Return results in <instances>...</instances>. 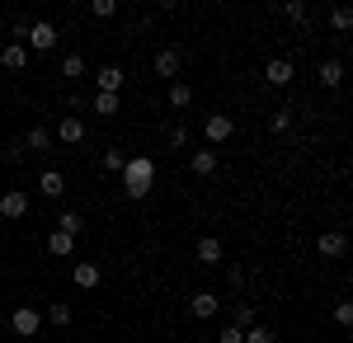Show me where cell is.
I'll return each instance as SVG.
<instances>
[{
  "mask_svg": "<svg viewBox=\"0 0 353 343\" xmlns=\"http://www.w3.org/2000/svg\"><path fill=\"white\" fill-rule=\"evenodd\" d=\"M48 254H52V259H76V240L52 231V236H48Z\"/></svg>",
  "mask_w": 353,
  "mask_h": 343,
  "instance_id": "e0dca14e",
  "label": "cell"
},
{
  "mask_svg": "<svg viewBox=\"0 0 353 343\" xmlns=\"http://www.w3.org/2000/svg\"><path fill=\"white\" fill-rule=\"evenodd\" d=\"M193 254H198V264H221V259H226V245H221L217 236H203L193 245Z\"/></svg>",
  "mask_w": 353,
  "mask_h": 343,
  "instance_id": "7c38bea8",
  "label": "cell"
},
{
  "mask_svg": "<svg viewBox=\"0 0 353 343\" xmlns=\"http://www.w3.org/2000/svg\"><path fill=\"white\" fill-rule=\"evenodd\" d=\"M316 249H321V259L334 264V259H344V254H349V240H344V231H325V236L316 240Z\"/></svg>",
  "mask_w": 353,
  "mask_h": 343,
  "instance_id": "30bf717a",
  "label": "cell"
},
{
  "mask_svg": "<svg viewBox=\"0 0 353 343\" xmlns=\"http://www.w3.org/2000/svg\"><path fill=\"white\" fill-rule=\"evenodd\" d=\"M283 14H288L292 24H306V14H311V10H306L301 0H288V5H283Z\"/></svg>",
  "mask_w": 353,
  "mask_h": 343,
  "instance_id": "1f68e13d",
  "label": "cell"
},
{
  "mask_svg": "<svg viewBox=\"0 0 353 343\" xmlns=\"http://www.w3.org/2000/svg\"><path fill=\"white\" fill-rule=\"evenodd\" d=\"M334 324H344V329L353 324V306H349V301H339V306H334Z\"/></svg>",
  "mask_w": 353,
  "mask_h": 343,
  "instance_id": "836d02e7",
  "label": "cell"
},
{
  "mask_svg": "<svg viewBox=\"0 0 353 343\" xmlns=\"http://www.w3.org/2000/svg\"><path fill=\"white\" fill-rule=\"evenodd\" d=\"M14 343H24V339H14Z\"/></svg>",
  "mask_w": 353,
  "mask_h": 343,
  "instance_id": "8d00e7d4",
  "label": "cell"
},
{
  "mask_svg": "<svg viewBox=\"0 0 353 343\" xmlns=\"http://www.w3.org/2000/svg\"><path fill=\"white\" fill-rule=\"evenodd\" d=\"M330 28H334V33H349L353 28V10L349 5H334V10H330Z\"/></svg>",
  "mask_w": 353,
  "mask_h": 343,
  "instance_id": "cb8c5ba5",
  "label": "cell"
},
{
  "mask_svg": "<svg viewBox=\"0 0 353 343\" xmlns=\"http://www.w3.org/2000/svg\"><path fill=\"white\" fill-rule=\"evenodd\" d=\"M123 90V66H99V94H118Z\"/></svg>",
  "mask_w": 353,
  "mask_h": 343,
  "instance_id": "ffe728a7",
  "label": "cell"
},
{
  "mask_svg": "<svg viewBox=\"0 0 353 343\" xmlns=\"http://www.w3.org/2000/svg\"><path fill=\"white\" fill-rule=\"evenodd\" d=\"M123 165H128V156H123L118 146H109V151H104V174H123Z\"/></svg>",
  "mask_w": 353,
  "mask_h": 343,
  "instance_id": "83f0119b",
  "label": "cell"
},
{
  "mask_svg": "<svg viewBox=\"0 0 353 343\" xmlns=\"http://www.w3.org/2000/svg\"><path fill=\"white\" fill-rule=\"evenodd\" d=\"M226 282H231V287H241V282H245V268L231 264V268H226Z\"/></svg>",
  "mask_w": 353,
  "mask_h": 343,
  "instance_id": "d590c367",
  "label": "cell"
},
{
  "mask_svg": "<svg viewBox=\"0 0 353 343\" xmlns=\"http://www.w3.org/2000/svg\"><path fill=\"white\" fill-rule=\"evenodd\" d=\"M57 231H61V236H71V240H81L85 216H81V211H57Z\"/></svg>",
  "mask_w": 353,
  "mask_h": 343,
  "instance_id": "d6986e66",
  "label": "cell"
},
{
  "mask_svg": "<svg viewBox=\"0 0 353 343\" xmlns=\"http://www.w3.org/2000/svg\"><path fill=\"white\" fill-rule=\"evenodd\" d=\"M52 141H61V146H81V141H85V118H81V113H61Z\"/></svg>",
  "mask_w": 353,
  "mask_h": 343,
  "instance_id": "8992f818",
  "label": "cell"
},
{
  "mask_svg": "<svg viewBox=\"0 0 353 343\" xmlns=\"http://www.w3.org/2000/svg\"><path fill=\"white\" fill-rule=\"evenodd\" d=\"M90 14H94V19H113V14H118V0H94Z\"/></svg>",
  "mask_w": 353,
  "mask_h": 343,
  "instance_id": "4dcf8cb0",
  "label": "cell"
},
{
  "mask_svg": "<svg viewBox=\"0 0 353 343\" xmlns=\"http://www.w3.org/2000/svg\"><path fill=\"white\" fill-rule=\"evenodd\" d=\"M189 127H184V123H174V127H170V132H165V146H170V151H184V146H189Z\"/></svg>",
  "mask_w": 353,
  "mask_h": 343,
  "instance_id": "d4e9b609",
  "label": "cell"
},
{
  "mask_svg": "<svg viewBox=\"0 0 353 343\" xmlns=\"http://www.w3.org/2000/svg\"><path fill=\"white\" fill-rule=\"evenodd\" d=\"M10 329H14V339L33 343V334L43 329V311H33V306H14V311H10Z\"/></svg>",
  "mask_w": 353,
  "mask_h": 343,
  "instance_id": "277c9868",
  "label": "cell"
},
{
  "mask_svg": "<svg viewBox=\"0 0 353 343\" xmlns=\"http://www.w3.org/2000/svg\"><path fill=\"white\" fill-rule=\"evenodd\" d=\"M0 66H5V71H24V66H28V48L5 43V48H0Z\"/></svg>",
  "mask_w": 353,
  "mask_h": 343,
  "instance_id": "2e32d148",
  "label": "cell"
},
{
  "mask_svg": "<svg viewBox=\"0 0 353 343\" xmlns=\"http://www.w3.org/2000/svg\"><path fill=\"white\" fill-rule=\"evenodd\" d=\"M241 343H278V334H273L269 324H250V329H245V339Z\"/></svg>",
  "mask_w": 353,
  "mask_h": 343,
  "instance_id": "4316f807",
  "label": "cell"
},
{
  "mask_svg": "<svg viewBox=\"0 0 353 343\" xmlns=\"http://www.w3.org/2000/svg\"><path fill=\"white\" fill-rule=\"evenodd\" d=\"M71 282H76V287H99V264L81 259V264L71 268Z\"/></svg>",
  "mask_w": 353,
  "mask_h": 343,
  "instance_id": "ac0fdd59",
  "label": "cell"
},
{
  "mask_svg": "<svg viewBox=\"0 0 353 343\" xmlns=\"http://www.w3.org/2000/svg\"><path fill=\"white\" fill-rule=\"evenodd\" d=\"M90 108H94L99 118H113V113L123 108V99H118V94H99V90H94V94H90Z\"/></svg>",
  "mask_w": 353,
  "mask_h": 343,
  "instance_id": "7402d4cb",
  "label": "cell"
},
{
  "mask_svg": "<svg viewBox=\"0 0 353 343\" xmlns=\"http://www.w3.org/2000/svg\"><path fill=\"white\" fill-rule=\"evenodd\" d=\"M43 324H57V329H66V324H71V306H66V301H57L52 311L43 315Z\"/></svg>",
  "mask_w": 353,
  "mask_h": 343,
  "instance_id": "484cf974",
  "label": "cell"
},
{
  "mask_svg": "<svg viewBox=\"0 0 353 343\" xmlns=\"http://www.w3.org/2000/svg\"><path fill=\"white\" fill-rule=\"evenodd\" d=\"M189 174L212 179V174H217V151H208V146H203V151H193V156H189Z\"/></svg>",
  "mask_w": 353,
  "mask_h": 343,
  "instance_id": "4fadbf2b",
  "label": "cell"
},
{
  "mask_svg": "<svg viewBox=\"0 0 353 343\" xmlns=\"http://www.w3.org/2000/svg\"><path fill=\"white\" fill-rule=\"evenodd\" d=\"M292 76H297V61H288V56L264 61V80H269V85H292Z\"/></svg>",
  "mask_w": 353,
  "mask_h": 343,
  "instance_id": "9c48e42d",
  "label": "cell"
},
{
  "mask_svg": "<svg viewBox=\"0 0 353 343\" xmlns=\"http://www.w3.org/2000/svg\"><path fill=\"white\" fill-rule=\"evenodd\" d=\"M85 71H90V61H85L81 52H66V56H61V80H81Z\"/></svg>",
  "mask_w": 353,
  "mask_h": 343,
  "instance_id": "44dd1931",
  "label": "cell"
},
{
  "mask_svg": "<svg viewBox=\"0 0 353 343\" xmlns=\"http://www.w3.org/2000/svg\"><path fill=\"white\" fill-rule=\"evenodd\" d=\"M269 132H273V136L292 132V113H288V108H278V113H273V118H269Z\"/></svg>",
  "mask_w": 353,
  "mask_h": 343,
  "instance_id": "f546056e",
  "label": "cell"
},
{
  "mask_svg": "<svg viewBox=\"0 0 353 343\" xmlns=\"http://www.w3.org/2000/svg\"><path fill=\"white\" fill-rule=\"evenodd\" d=\"M217 311H221L217 291H193V296H189V315L193 320H217Z\"/></svg>",
  "mask_w": 353,
  "mask_h": 343,
  "instance_id": "52a82bcc",
  "label": "cell"
},
{
  "mask_svg": "<svg viewBox=\"0 0 353 343\" xmlns=\"http://www.w3.org/2000/svg\"><path fill=\"white\" fill-rule=\"evenodd\" d=\"M179 66H184V61H179V52H174V48H161V52H156V61H151V71H156L161 80H170V85L179 80Z\"/></svg>",
  "mask_w": 353,
  "mask_h": 343,
  "instance_id": "ba28073f",
  "label": "cell"
},
{
  "mask_svg": "<svg viewBox=\"0 0 353 343\" xmlns=\"http://www.w3.org/2000/svg\"><path fill=\"white\" fill-rule=\"evenodd\" d=\"M10 38H14V43L24 48V38H28V19H19V24H10Z\"/></svg>",
  "mask_w": 353,
  "mask_h": 343,
  "instance_id": "e575fe53",
  "label": "cell"
},
{
  "mask_svg": "<svg viewBox=\"0 0 353 343\" xmlns=\"http://www.w3.org/2000/svg\"><path fill=\"white\" fill-rule=\"evenodd\" d=\"M38 193L57 202V198L66 193V174H61V169H43V174H38Z\"/></svg>",
  "mask_w": 353,
  "mask_h": 343,
  "instance_id": "5bb4252c",
  "label": "cell"
},
{
  "mask_svg": "<svg viewBox=\"0 0 353 343\" xmlns=\"http://www.w3.org/2000/svg\"><path fill=\"white\" fill-rule=\"evenodd\" d=\"M28 211H33V202H28L24 188H5V193H0V216H5V221H24Z\"/></svg>",
  "mask_w": 353,
  "mask_h": 343,
  "instance_id": "5b68a950",
  "label": "cell"
},
{
  "mask_svg": "<svg viewBox=\"0 0 353 343\" xmlns=\"http://www.w3.org/2000/svg\"><path fill=\"white\" fill-rule=\"evenodd\" d=\"M344 76H349V71H344V61H334V56H325V61L316 66V80H321L325 90H339V85H344Z\"/></svg>",
  "mask_w": 353,
  "mask_h": 343,
  "instance_id": "8fae6325",
  "label": "cell"
},
{
  "mask_svg": "<svg viewBox=\"0 0 353 343\" xmlns=\"http://www.w3.org/2000/svg\"><path fill=\"white\" fill-rule=\"evenodd\" d=\"M57 141H52V127H28L24 136V151H33V156H43V151H52Z\"/></svg>",
  "mask_w": 353,
  "mask_h": 343,
  "instance_id": "9a60e30c",
  "label": "cell"
},
{
  "mask_svg": "<svg viewBox=\"0 0 353 343\" xmlns=\"http://www.w3.org/2000/svg\"><path fill=\"white\" fill-rule=\"evenodd\" d=\"M231 136H236L231 113H208V118H203V141H208V151H217L221 141H231Z\"/></svg>",
  "mask_w": 353,
  "mask_h": 343,
  "instance_id": "3957f363",
  "label": "cell"
},
{
  "mask_svg": "<svg viewBox=\"0 0 353 343\" xmlns=\"http://www.w3.org/2000/svg\"><path fill=\"white\" fill-rule=\"evenodd\" d=\"M245 339V329H236V324H221L217 329V343H241Z\"/></svg>",
  "mask_w": 353,
  "mask_h": 343,
  "instance_id": "d6a6232c",
  "label": "cell"
},
{
  "mask_svg": "<svg viewBox=\"0 0 353 343\" xmlns=\"http://www.w3.org/2000/svg\"><path fill=\"white\" fill-rule=\"evenodd\" d=\"M118 179H123V193H128L132 202H141V198L156 188V160H151V156H132L128 165H123Z\"/></svg>",
  "mask_w": 353,
  "mask_h": 343,
  "instance_id": "6da1fadb",
  "label": "cell"
},
{
  "mask_svg": "<svg viewBox=\"0 0 353 343\" xmlns=\"http://www.w3.org/2000/svg\"><path fill=\"white\" fill-rule=\"evenodd\" d=\"M57 38H61V28H57V24H48V19H28V38H24L28 52H52Z\"/></svg>",
  "mask_w": 353,
  "mask_h": 343,
  "instance_id": "7a4b0ae2",
  "label": "cell"
},
{
  "mask_svg": "<svg viewBox=\"0 0 353 343\" xmlns=\"http://www.w3.org/2000/svg\"><path fill=\"white\" fill-rule=\"evenodd\" d=\"M231 324H236V329H250V324H259V320H254V306H236V311H231Z\"/></svg>",
  "mask_w": 353,
  "mask_h": 343,
  "instance_id": "f1b7e54d",
  "label": "cell"
},
{
  "mask_svg": "<svg viewBox=\"0 0 353 343\" xmlns=\"http://www.w3.org/2000/svg\"><path fill=\"white\" fill-rule=\"evenodd\" d=\"M165 99H170V108H189V104H193V85H184V80H174Z\"/></svg>",
  "mask_w": 353,
  "mask_h": 343,
  "instance_id": "603a6c76",
  "label": "cell"
}]
</instances>
